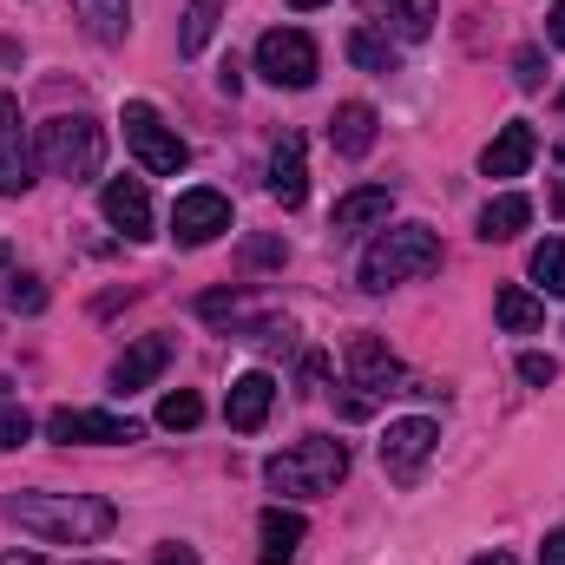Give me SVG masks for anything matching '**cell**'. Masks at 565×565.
<instances>
[{"label": "cell", "instance_id": "obj_35", "mask_svg": "<svg viewBox=\"0 0 565 565\" xmlns=\"http://www.w3.org/2000/svg\"><path fill=\"white\" fill-rule=\"evenodd\" d=\"M540 565H565V526H559V533H546V546H540Z\"/></svg>", "mask_w": 565, "mask_h": 565}, {"label": "cell", "instance_id": "obj_20", "mask_svg": "<svg viewBox=\"0 0 565 565\" xmlns=\"http://www.w3.org/2000/svg\"><path fill=\"white\" fill-rule=\"evenodd\" d=\"M73 20H79L99 46H119L126 26H132V0H73Z\"/></svg>", "mask_w": 565, "mask_h": 565}, {"label": "cell", "instance_id": "obj_2", "mask_svg": "<svg viewBox=\"0 0 565 565\" xmlns=\"http://www.w3.org/2000/svg\"><path fill=\"white\" fill-rule=\"evenodd\" d=\"M342 473H349V447H342L335 434H309V440H296L289 454H270V460H264V480H270L277 493H289V500L335 493Z\"/></svg>", "mask_w": 565, "mask_h": 565}, {"label": "cell", "instance_id": "obj_11", "mask_svg": "<svg viewBox=\"0 0 565 565\" xmlns=\"http://www.w3.org/2000/svg\"><path fill=\"white\" fill-rule=\"evenodd\" d=\"M33 184V139L20 119V99L0 93V198H20Z\"/></svg>", "mask_w": 565, "mask_h": 565}, {"label": "cell", "instance_id": "obj_33", "mask_svg": "<svg viewBox=\"0 0 565 565\" xmlns=\"http://www.w3.org/2000/svg\"><path fill=\"white\" fill-rule=\"evenodd\" d=\"M151 565H198V553H191V546H178V540H171V546H158V559Z\"/></svg>", "mask_w": 565, "mask_h": 565}, {"label": "cell", "instance_id": "obj_26", "mask_svg": "<svg viewBox=\"0 0 565 565\" xmlns=\"http://www.w3.org/2000/svg\"><path fill=\"white\" fill-rule=\"evenodd\" d=\"M198 422H204V402H198L191 388H171V395L158 402V427H171V434H191Z\"/></svg>", "mask_w": 565, "mask_h": 565}, {"label": "cell", "instance_id": "obj_14", "mask_svg": "<svg viewBox=\"0 0 565 565\" xmlns=\"http://www.w3.org/2000/svg\"><path fill=\"white\" fill-rule=\"evenodd\" d=\"M99 211H106L113 231H126V237H151V191H145L139 178H113V184L99 191Z\"/></svg>", "mask_w": 565, "mask_h": 565}, {"label": "cell", "instance_id": "obj_1", "mask_svg": "<svg viewBox=\"0 0 565 565\" xmlns=\"http://www.w3.org/2000/svg\"><path fill=\"white\" fill-rule=\"evenodd\" d=\"M7 520L33 540H53V546H93L119 526L113 500H99V493H13Z\"/></svg>", "mask_w": 565, "mask_h": 565}, {"label": "cell", "instance_id": "obj_28", "mask_svg": "<svg viewBox=\"0 0 565 565\" xmlns=\"http://www.w3.org/2000/svg\"><path fill=\"white\" fill-rule=\"evenodd\" d=\"M0 302L20 309V316H40V309H46V289H40V277H20V270H13V277L0 282Z\"/></svg>", "mask_w": 565, "mask_h": 565}, {"label": "cell", "instance_id": "obj_10", "mask_svg": "<svg viewBox=\"0 0 565 565\" xmlns=\"http://www.w3.org/2000/svg\"><path fill=\"white\" fill-rule=\"evenodd\" d=\"M231 231V198L224 191H184L178 204H171V237L184 244V250H198V244H211V237H224Z\"/></svg>", "mask_w": 565, "mask_h": 565}, {"label": "cell", "instance_id": "obj_12", "mask_svg": "<svg viewBox=\"0 0 565 565\" xmlns=\"http://www.w3.org/2000/svg\"><path fill=\"white\" fill-rule=\"evenodd\" d=\"M164 362H171V335H139V342L113 362V395H139V388H151V382L164 375Z\"/></svg>", "mask_w": 565, "mask_h": 565}, {"label": "cell", "instance_id": "obj_31", "mask_svg": "<svg viewBox=\"0 0 565 565\" xmlns=\"http://www.w3.org/2000/svg\"><path fill=\"white\" fill-rule=\"evenodd\" d=\"M540 66H546V60H540V46H526V53L513 60V79H520L526 93H540V86H546V73H540Z\"/></svg>", "mask_w": 565, "mask_h": 565}, {"label": "cell", "instance_id": "obj_23", "mask_svg": "<svg viewBox=\"0 0 565 565\" xmlns=\"http://www.w3.org/2000/svg\"><path fill=\"white\" fill-rule=\"evenodd\" d=\"M349 60H355L362 73H395V66H402L395 40H388L382 26H355V33H349Z\"/></svg>", "mask_w": 565, "mask_h": 565}, {"label": "cell", "instance_id": "obj_4", "mask_svg": "<svg viewBox=\"0 0 565 565\" xmlns=\"http://www.w3.org/2000/svg\"><path fill=\"white\" fill-rule=\"evenodd\" d=\"M33 158H40L53 178L86 184V178H99V164H106V126H99V119H86V113H60V119H46V126H40Z\"/></svg>", "mask_w": 565, "mask_h": 565}, {"label": "cell", "instance_id": "obj_42", "mask_svg": "<svg viewBox=\"0 0 565 565\" xmlns=\"http://www.w3.org/2000/svg\"><path fill=\"white\" fill-rule=\"evenodd\" d=\"M0 270H7V244H0Z\"/></svg>", "mask_w": 565, "mask_h": 565}, {"label": "cell", "instance_id": "obj_27", "mask_svg": "<svg viewBox=\"0 0 565 565\" xmlns=\"http://www.w3.org/2000/svg\"><path fill=\"white\" fill-rule=\"evenodd\" d=\"M533 282H540L546 296H565V244L559 237H546V244L533 250Z\"/></svg>", "mask_w": 565, "mask_h": 565}, {"label": "cell", "instance_id": "obj_34", "mask_svg": "<svg viewBox=\"0 0 565 565\" xmlns=\"http://www.w3.org/2000/svg\"><path fill=\"white\" fill-rule=\"evenodd\" d=\"M250 264H282V244L277 237H257V244H250Z\"/></svg>", "mask_w": 565, "mask_h": 565}, {"label": "cell", "instance_id": "obj_18", "mask_svg": "<svg viewBox=\"0 0 565 565\" xmlns=\"http://www.w3.org/2000/svg\"><path fill=\"white\" fill-rule=\"evenodd\" d=\"M388 211H395L388 184H362V191L335 198V237H342V231H369V224H388Z\"/></svg>", "mask_w": 565, "mask_h": 565}, {"label": "cell", "instance_id": "obj_7", "mask_svg": "<svg viewBox=\"0 0 565 565\" xmlns=\"http://www.w3.org/2000/svg\"><path fill=\"white\" fill-rule=\"evenodd\" d=\"M126 145L139 151V164L145 171H158V178H178L184 164H191V145L178 139L164 119H158V106H145V99H126Z\"/></svg>", "mask_w": 565, "mask_h": 565}, {"label": "cell", "instance_id": "obj_6", "mask_svg": "<svg viewBox=\"0 0 565 565\" xmlns=\"http://www.w3.org/2000/svg\"><path fill=\"white\" fill-rule=\"evenodd\" d=\"M257 73H264L270 86H282V93H302V86H316L322 53H316L309 33H296V26H270V33L257 40Z\"/></svg>", "mask_w": 565, "mask_h": 565}, {"label": "cell", "instance_id": "obj_13", "mask_svg": "<svg viewBox=\"0 0 565 565\" xmlns=\"http://www.w3.org/2000/svg\"><path fill=\"white\" fill-rule=\"evenodd\" d=\"M270 402H277V382H270L264 369H250V375L231 382V395H224V422L237 427V434H257V427L270 422Z\"/></svg>", "mask_w": 565, "mask_h": 565}, {"label": "cell", "instance_id": "obj_16", "mask_svg": "<svg viewBox=\"0 0 565 565\" xmlns=\"http://www.w3.org/2000/svg\"><path fill=\"white\" fill-rule=\"evenodd\" d=\"M270 198H277L282 211H296L309 198V171H302V139L296 132H282L277 151H270Z\"/></svg>", "mask_w": 565, "mask_h": 565}, {"label": "cell", "instance_id": "obj_17", "mask_svg": "<svg viewBox=\"0 0 565 565\" xmlns=\"http://www.w3.org/2000/svg\"><path fill=\"white\" fill-rule=\"evenodd\" d=\"M302 533H309V526H302V513L270 507V513L257 520V540H264V546H257V559H264V565H289L296 553H302Z\"/></svg>", "mask_w": 565, "mask_h": 565}, {"label": "cell", "instance_id": "obj_36", "mask_svg": "<svg viewBox=\"0 0 565 565\" xmlns=\"http://www.w3.org/2000/svg\"><path fill=\"white\" fill-rule=\"evenodd\" d=\"M322 375H329V355H309V362H302V382H309V395L322 388Z\"/></svg>", "mask_w": 565, "mask_h": 565}, {"label": "cell", "instance_id": "obj_41", "mask_svg": "<svg viewBox=\"0 0 565 565\" xmlns=\"http://www.w3.org/2000/svg\"><path fill=\"white\" fill-rule=\"evenodd\" d=\"M79 565H113V559H79Z\"/></svg>", "mask_w": 565, "mask_h": 565}, {"label": "cell", "instance_id": "obj_21", "mask_svg": "<svg viewBox=\"0 0 565 565\" xmlns=\"http://www.w3.org/2000/svg\"><path fill=\"white\" fill-rule=\"evenodd\" d=\"M533 224V198H520V191H500L487 211H480V237L487 244H507V237H520Z\"/></svg>", "mask_w": 565, "mask_h": 565}, {"label": "cell", "instance_id": "obj_24", "mask_svg": "<svg viewBox=\"0 0 565 565\" xmlns=\"http://www.w3.org/2000/svg\"><path fill=\"white\" fill-rule=\"evenodd\" d=\"M375 7H388V20H395L402 40H427L434 20H440V0H375Z\"/></svg>", "mask_w": 565, "mask_h": 565}, {"label": "cell", "instance_id": "obj_22", "mask_svg": "<svg viewBox=\"0 0 565 565\" xmlns=\"http://www.w3.org/2000/svg\"><path fill=\"white\" fill-rule=\"evenodd\" d=\"M493 316H500V329H507V335H526V329H540V322H546V302H540L533 289L507 282V289L493 296Z\"/></svg>", "mask_w": 565, "mask_h": 565}, {"label": "cell", "instance_id": "obj_9", "mask_svg": "<svg viewBox=\"0 0 565 565\" xmlns=\"http://www.w3.org/2000/svg\"><path fill=\"white\" fill-rule=\"evenodd\" d=\"M440 447V422H427V415H415V422H388V434H382V467H388V480H422L427 454Z\"/></svg>", "mask_w": 565, "mask_h": 565}, {"label": "cell", "instance_id": "obj_39", "mask_svg": "<svg viewBox=\"0 0 565 565\" xmlns=\"http://www.w3.org/2000/svg\"><path fill=\"white\" fill-rule=\"evenodd\" d=\"M0 565H46V559H40V553H7Z\"/></svg>", "mask_w": 565, "mask_h": 565}, {"label": "cell", "instance_id": "obj_25", "mask_svg": "<svg viewBox=\"0 0 565 565\" xmlns=\"http://www.w3.org/2000/svg\"><path fill=\"white\" fill-rule=\"evenodd\" d=\"M217 7H224V0H191V7H184L178 53H204V46H211V33H217Z\"/></svg>", "mask_w": 565, "mask_h": 565}, {"label": "cell", "instance_id": "obj_43", "mask_svg": "<svg viewBox=\"0 0 565 565\" xmlns=\"http://www.w3.org/2000/svg\"><path fill=\"white\" fill-rule=\"evenodd\" d=\"M559 113H565V93H559Z\"/></svg>", "mask_w": 565, "mask_h": 565}, {"label": "cell", "instance_id": "obj_29", "mask_svg": "<svg viewBox=\"0 0 565 565\" xmlns=\"http://www.w3.org/2000/svg\"><path fill=\"white\" fill-rule=\"evenodd\" d=\"M198 316L204 322H244V296L237 289H211V296H198Z\"/></svg>", "mask_w": 565, "mask_h": 565}, {"label": "cell", "instance_id": "obj_3", "mask_svg": "<svg viewBox=\"0 0 565 565\" xmlns=\"http://www.w3.org/2000/svg\"><path fill=\"white\" fill-rule=\"evenodd\" d=\"M440 270V237L427 224H395L369 244L362 257V289H395V282H415V277H434Z\"/></svg>", "mask_w": 565, "mask_h": 565}, {"label": "cell", "instance_id": "obj_15", "mask_svg": "<svg viewBox=\"0 0 565 565\" xmlns=\"http://www.w3.org/2000/svg\"><path fill=\"white\" fill-rule=\"evenodd\" d=\"M533 151H540V132H533L526 119H513V126H500V139L480 151V171H487V178H520V171L533 164Z\"/></svg>", "mask_w": 565, "mask_h": 565}, {"label": "cell", "instance_id": "obj_40", "mask_svg": "<svg viewBox=\"0 0 565 565\" xmlns=\"http://www.w3.org/2000/svg\"><path fill=\"white\" fill-rule=\"evenodd\" d=\"M289 7H302V13H309V7H322V0H289Z\"/></svg>", "mask_w": 565, "mask_h": 565}, {"label": "cell", "instance_id": "obj_38", "mask_svg": "<svg viewBox=\"0 0 565 565\" xmlns=\"http://www.w3.org/2000/svg\"><path fill=\"white\" fill-rule=\"evenodd\" d=\"M473 565H520V559H513V553H480Z\"/></svg>", "mask_w": 565, "mask_h": 565}, {"label": "cell", "instance_id": "obj_8", "mask_svg": "<svg viewBox=\"0 0 565 565\" xmlns=\"http://www.w3.org/2000/svg\"><path fill=\"white\" fill-rule=\"evenodd\" d=\"M46 440H60V447H73V440L126 447V440H139V422L132 415H99V408H53L46 415Z\"/></svg>", "mask_w": 565, "mask_h": 565}, {"label": "cell", "instance_id": "obj_19", "mask_svg": "<svg viewBox=\"0 0 565 565\" xmlns=\"http://www.w3.org/2000/svg\"><path fill=\"white\" fill-rule=\"evenodd\" d=\"M329 145H335L342 158H369V145H375V106H362V99L335 106V119H329Z\"/></svg>", "mask_w": 565, "mask_h": 565}, {"label": "cell", "instance_id": "obj_37", "mask_svg": "<svg viewBox=\"0 0 565 565\" xmlns=\"http://www.w3.org/2000/svg\"><path fill=\"white\" fill-rule=\"evenodd\" d=\"M546 33H553V46H565V0L546 13Z\"/></svg>", "mask_w": 565, "mask_h": 565}, {"label": "cell", "instance_id": "obj_30", "mask_svg": "<svg viewBox=\"0 0 565 565\" xmlns=\"http://www.w3.org/2000/svg\"><path fill=\"white\" fill-rule=\"evenodd\" d=\"M26 434H33V422H26V408H0V454H7V447H20Z\"/></svg>", "mask_w": 565, "mask_h": 565}, {"label": "cell", "instance_id": "obj_5", "mask_svg": "<svg viewBox=\"0 0 565 565\" xmlns=\"http://www.w3.org/2000/svg\"><path fill=\"white\" fill-rule=\"evenodd\" d=\"M349 388H362L369 408H375L382 395H427L422 382L408 375V362L388 355V342H375V335H355V342H349Z\"/></svg>", "mask_w": 565, "mask_h": 565}, {"label": "cell", "instance_id": "obj_32", "mask_svg": "<svg viewBox=\"0 0 565 565\" xmlns=\"http://www.w3.org/2000/svg\"><path fill=\"white\" fill-rule=\"evenodd\" d=\"M520 375H526L533 388H546V382H559V362H553V355H520Z\"/></svg>", "mask_w": 565, "mask_h": 565}]
</instances>
